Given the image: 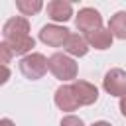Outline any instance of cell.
Masks as SVG:
<instances>
[{
	"label": "cell",
	"instance_id": "cell-4",
	"mask_svg": "<svg viewBox=\"0 0 126 126\" xmlns=\"http://www.w3.org/2000/svg\"><path fill=\"white\" fill-rule=\"evenodd\" d=\"M102 87L110 96H126V71L118 67L110 69L102 79Z\"/></svg>",
	"mask_w": 126,
	"mask_h": 126
},
{
	"label": "cell",
	"instance_id": "cell-10",
	"mask_svg": "<svg viewBox=\"0 0 126 126\" xmlns=\"http://www.w3.org/2000/svg\"><path fill=\"white\" fill-rule=\"evenodd\" d=\"M87 43L94 49H108L112 45V33L108 28H98L96 32L93 33H87Z\"/></svg>",
	"mask_w": 126,
	"mask_h": 126
},
{
	"label": "cell",
	"instance_id": "cell-12",
	"mask_svg": "<svg viewBox=\"0 0 126 126\" xmlns=\"http://www.w3.org/2000/svg\"><path fill=\"white\" fill-rule=\"evenodd\" d=\"M108 30H110L112 37L126 39V12H116L108 22Z\"/></svg>",
	"mask_w": 126,
	"mask_h": 126
},
{
	"label": "cell",
	"instance_id": "cell-16",
	"mask_svg": "<svg viewBox=\"0 0 126 126\" xmlns=\"http://www.w3.org/2000/svg\"><path fill=\"white\" fill-rule=\"evenodd\" d=\"M8 79H10V69L8 67H0V87L4 83H8Z\"/></svg>",
	"mask_w": 126,
	"mask_h": 126
},
{
	"label": "cell",
	"instance_id": "cell-6",
	"mask_svg": "<svg viewBox=\"0 0 126 126\" xmlns=\"http://www.w3.org/2000/svg\"><path fill=\"white\" fill-rule=\"evenodd\" d=\"M77 28L85 33H93L96 32L98 28H102V18L98 14V10L94 8H81L79 14H77V20H75Z\"/></svg>",
	"mask_w": 126,
	"mask_h": 126
},
{
	"label": "cell",
	"instance_id": "cell-18",
	"mask_svg": "<svg viewBox=\"0 0 126 126\" xmlns=\"http://www.w3.org/2000/svg\"><path fill=\"white\" fill-rule=\"evenodd\" d=\"M0 126H16V124H14L10 118H2V120H0Z\"/></svg>",
	"mask_w": 126,
	"mask_h": 126
},
{
	"label": "cell",
	"instance_id": "cell-2",
	"mask_svg": "<svg viewBox=\"0 0 126 126\" xmlns=\"http://www.w3.org/2000/svg\"><path fill=\"white\" fill-rule=\"evenodd\" d=\"M49 65H47V57L43 53H28L22 57L20 61V71L26 79H32V81H37L41 79L45 73H47Z\"/></svg>",
	"mask_w": 126,
	"mask_h": 126
},
{
	"label": "cell",
	"instance_id": "cell-5",
	"mask_svg": "<svg viewBox=\"0 0 126 126\" xmlns=\"http://www.w3.org/2000/svg\"><path fill=\"white\" fill-rule=\"evenodd\" d=\"M71 89H73V94H75V100L79 106H89V104H94L96 98H98V91L93 83L89 81H73L71 83Z\"/></svg>",
	"mask_w": 126,
	"mask_h": 126
},
{
	"label": "cell",
	"instance_id": "cell-14",
	"mask_svg": "<svg viewBox=\"0 0 126 126\" xmlns=\"http://www.w3.org/2000/svg\"><path fill=\"white\" fill-rule=\"evenodd\" d=\"M12 57H14V53H12V49L8 47V43H6V41L0 43V67H8V63L12 61Z\"/></svg>",
	"mask_w": 126,
	"mask_h": 126
},
{
	"label": "cell",
	"instance_id": "cell-8",
	"mask_svg": "<svg viewBox=\"0 0 126 126\" xmlns=\"http://www.w3.org/2000/svg\"><path fill=\"white\" fill-rule=\"evenodd\" d=\"M47 16L53 22H67L73 16V4L67 0H51L47 4Z\"/></svg>",
	"mask_w": 126,
	"mask_h": 126
},
{
	"label": "cell",
	"instance_id": "cell-17",
	"mask_svg": "<svg viewBox=\"0 0 126 126\" xmlns=\"http://www.w3.org/2000/svg\"><path fill=\"white\" fill-rule=\"evenodd\" d=\"M120 112H122V116H126V96L120 98Z\"/></svg>",
	"mask_w": 126,
	"mask_h": 126
},
{
	"label": "cell",
	"instance_id": "cell-7",
	"mask_svg": "<svg viewBox=\"0 0 126 126\" xmlns=\"http://www.w3.org/2000/svg\"><path fill=\"white\" fill-rule=\"evenodd\" d=\"M69 30L67 28H61V26H55V24H47L41 28L39 32V39L45 43V45H51V47H61L65 45L67 37H69Z\"/></svg>",
	"mask_w": 126,
	"mask_h": 126
},
{
	"label": "cell",
	"instance_id": "cell-3",
	"mask_svg": "<svg viewBox=\"0 0 126 126\" xmlns=\"http://www.w3.org/2000/svg\"><path fill=\"white\" fill-rule=\"evenodd\" d=\"M47 65L53 77L59 81H71L77 77V63L65 53H53L47 59Z\"/></svg>",
	"mask_w": 126,
	"mask_h": 126
},
{
	"label": "cell",
	"instance_id": "cell-13",
	"mask_svg": "<svg viewBox=\"0 0 126 126\" xmlns=\"http://www.w3.org/2000/svg\"><path fill=\"white\" fill-rule=\"evenodd\" d=\"M16 8L22 12V16H33L43 8V4L41 0H16Z\"/></svg>",
	"mask_w": 126,
	"mask_h": 126
},
{
	"label": "cell",
	"instance_id": "cell-19",
	"mask_svg": "<svg viewBox=\"0 0 126 126\" xmlns=\"http://www.w3.org/2000/svg\"><path fill=\"white\" fill-rule=\"evenodd\" d=\"M93 126H110V124H108V122H104V120H100V122H94Z\"/></svg>",
	"mask_w": 126,
	"mask_h": 126
},
{
	"label": "cell",
	"instance_id": "cell-1",
	"mask_svg": "<svg viewBox=\"0 0 126 126\" xmlns=\"http://www.w3.org/2000/svg\"><path fill=\"white\" fill-rule=\"evenodd\" d=\"M2 35L8 43V47L12 49V53H16V55H28V53H32V47L35 45L33 37L30 35V22L24 16L10 18L2 28Z\"/></svg>",
	"mask_w": 126,
	"mask_h": 126
},
{
	"label": "cell",
	"instance_id": "cell-11",
	"mask_svg": "<svg viewBox=\"0 0 126 126\" xmlns=\"http://www.w3.org/2000/svg\"><path fill=\"white\" fill-rule=\"evenodd\" d=\"M65 51L69 53V55H73V57H83V55H87L89 53V43H87V39L83 37V35H79V33H71L69 37H67V41H65Z\"/></svg>",
	"mask_w": 126,
	"mask_h": 126
},
{
	"label": "cell",
	"instance_id": "cell-15",
	"mask_svg": "<svg viewBox=\"0 0 126 126\" xmlns=\"http://www.w3.org/2000/svg\"><path fill=\"white\" fill-rule=\"evenodd\" d=\"M59 126H85V124H83V120H81L79 116L69 114V116H63V118H61V124H59Z\"/></svg>",
	"mask_w": 126,
	"mask_h": 126
},
{
	"label": "cell",
	"instance_id": "cell-9",
	"mask_svg": "<svg viewBox=\"0 0 126 126\" xmlns=\"http://www.w3.org/2000/svg\"><path fill=\"white\" fill-rule=\"evenodd\" d=\"M55 104H57L59 110H63V112H71V110H77V108H79L71 85H61V87L55 91Z\"/></svg>",
	"mask_w": 126,
	"mask_h": 126
}]
</instances>
